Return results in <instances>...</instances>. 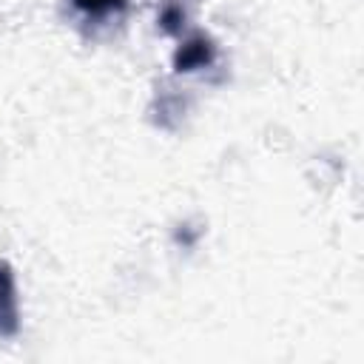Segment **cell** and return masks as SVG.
<instances>
[{"instance_id": "cell-1", "label": "cell", "mask_w": 364, "mask_h": 364, "mask_svg": "<svg viewBox=\"0 0 364 364\" xmlns=\"http://www.w3.org/2000/svg\"><path fill=\"white\" fill-rule=\"evenodd\" d=\"M213 60H216V46H213V40L205 37V34H193V37H188V40L173 51V71L191 74V71H199V68L213 65Z\"/></svg>"}, {"instance_id": "cell-4", "label": "cell", "mask_w": 364, "mask_h": 364, "mask_svg": "<svg viewBox=\"0 0 364 364\" xmlns=\"http://www.w3.org/2000/svg\"><path fill=\"white\" fill-rule=\"evenodd\" d=\"M182 20H185L182 6H179L176 0H168V3H165V9H162V14H159V26H162V31L176 34V31L182 28Z\"/></svg>"}, {"instance_id": "cell-3", "label": "cell", "mask_w": 364, "mask_h": 364, "mask_svg": "<svg viewBox=\"0 0 364 364\" xmlns=\"http://www.w3.org/2000/svg\"><path fill=\"white\" fill-rule=\"evenodd\" d=\"M74 6L88 17H105L111 11H119L125 0H74Z\"/></svg>"}, {"instance_id": "cell-2", "label": "cell", "mask_w": 364, "mask_h": 364, "mask_svg": "<svg viewBox=\"0 0 364 364\" xmlns=\"http://www.w3.org/2000/svg\"><path fill=\"white\" fill-rule=\"evenodd\" d=\"M20 330V304L14 287V270L9 262H0V338H11Z\"/></svg>"}]
</instances>
